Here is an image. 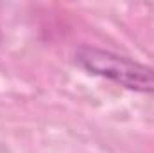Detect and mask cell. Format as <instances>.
Listing matches in <instances>:
<instances>
[{"instance_id":"1","label":"cell","mask_w":154,"mask_h":153,"mask_svg":"<svg viewBox=\"0 0 154 153\" xmlns=\"http://www.w3.org/2000/svg\"><path fill=\"white\" fill-rule=\"evenodd\" d=\"M74 61L90 76L109 79L138 94H154V67L147 63L93 45L77 47Z\"/></svg>"}]
</instances>
